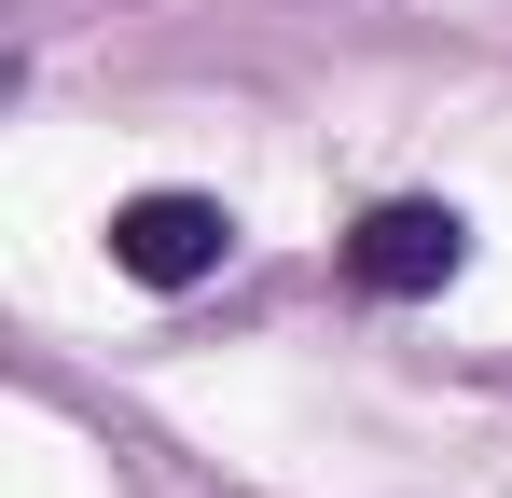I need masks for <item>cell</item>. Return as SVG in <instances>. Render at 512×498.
Listing matches in <instances>:
<instances>
[{"mask_svg": "<svg viewBox=\"0 0 512 498\" xmlns=\"http://www.w3.org/2000/svg\"><path fill=\"white\" fill-rule=\"evenodd\" d=\"M222 249H236V208H222V194L153 180V194H125V208H111V277H139V291H208V277H222Z\"/></svg>", "mask_w": 512, "mask_h": 498, "instance_id": "7a4b0ae2", "label": "cell"}, {"mask_svg": "<svg viewBox=\"0 0 512 498\" xmlns=\"http://www.w3.org/2000/svg\"><path fill=\"white\" fill-rule=\"evenodd\" d=\"M457 263H471V222H457L443 194H374V208L333 236V277L360 305H429Z\"/></svg>", "mask_w": 512, "mask_h": 498, "instance_id": "6da1fadb", "label": "cell"}]
</instances>
